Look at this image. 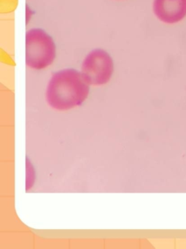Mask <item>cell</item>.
<instances>
[{
  "mask_svg": "<svg viewBox=\"0 0 186 249\" xmlns=\"http://www.w3.org/2000/svg\"><path fill=\"white\" fill-rule=\"evenodd\" d=\"M155 17L165 24H174L186 17V0H154Z\"/></svg>",
  "mask_w": 186,
  "mask_h": 249,
  "instance_id": "4",
  "label": "cell"
},
{
  "mask_svg": "<svg viewBox=\"0 0 186 249\" xmlns=\"http://www.w3.org/2000/svg\"><path fill=\"white\" fill-rule=\"evenodd\" d=\"M89 86L81 72L73 69L63 70L51 78L46 90V101L55 110H71L86 100Z\"/></svg>",
  "mask_w": 186,
  "mask_h": 249,
  "instance_id": "1",
  "label": "cell"
},
{
  "mask_svg": "<svg viewBox=\"0 0 186 249\" xmlns=\"http://www.w3.org/2000/svg\"><path fill=\"white\" fill-rule=\"evenodd\" d=\"M113 71V59L101 49H96L88 53L83 62L82 74L90 85L107 84L111 78Z\"/></svg>",
  "mask_w": 186,
  "mask_h": 249,
  "instance_id": "3",
  "label": "cell"
},
{
  "mask_svg": "<svg viewBox=\"0 0 186 249\" xmlns=\"http://www.w3.org/2000/svg\"><path fill=\"white\" fill-rule=\"evenodd\" d=\"M56 57V46L49 34L40 29L30 30L26 36V63L41 70L51 65Z\"/></svg>",
  "mask_w": 186,
  "mask_h": 249,
  "instance_id": "2",
  "label": "cell"
}]
</instances>
